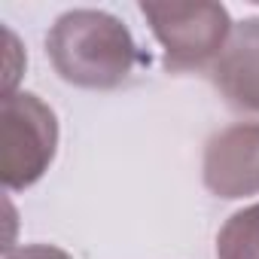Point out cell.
Returning <instances> with one entry per match:
<instances>
[{
    "label": "cell",
    "instance_id": "6da1fadb",
    "mask_svg": "<svg viewBox=\"0 0 259 259\" xmlns=\"http://www.w3.org/2000/svg\"><path fill=\"white\" fill-rule=\"evenodd\" d=\"M217 82L235 104L259 110V22H244L229 55L217 64Z\"/></svg>",
    "mask_w": 259,
    "mask_h": 259
},
{
    "label": "cell",
    "instance_id": "7a4b0ae2",
    "mask_svg": "<svg viewBox=\"0 0 259 259\" xmlns=\"http://www.w3.org/2000/svg\"><path fill=\"white\" fill-rule=\"evenodd\" d=\"M226 232L247 241V247L220 244V259H259V204L244 210V213H235L232 223L226 226Z\"/></svg>",
    "mask_w": 259,
    "mask_h": 259
},
{
    "label": "cell",
    "instance_id": "3957f363",
    "mask_svg": "<svg viewBox=\"0 0 259 259\" xmlns=\"http://www.w3.org/2000/svg\"><path fill=\"white\" fill-rule=\"evenodd\" d=\"M7 259H67V256L58 250H49V247H28V250H19Z\"/></svg>",
    "mask_w": 259,
    "mask_h": 259
}]
</instances>
